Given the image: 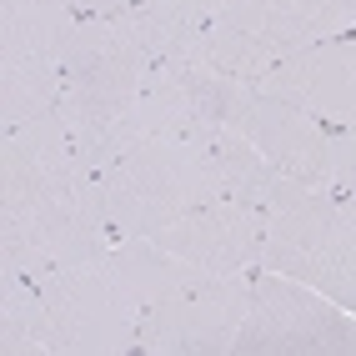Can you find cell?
I'll list each match as a JSON object with an SVG mask.
<instances>
[{"mask_svg": "<svg viewBox=\"0 0 356 356\" xmlns=\"http://www.w3.org/2000/svg\"><path fill=\"white\" fill-rule=\"evenodd\" d=\"M261 271L306 281L356 316V211L326 186L276 176L261 201Z\"/></svg>", "mask_w": 356, "mask_h": 356, "instance_id": "obj_1", "label": "cell"}, {"mask_svg": "<svg viewBox=\"0 0 356 356\" xmlns=\"http://www.w3.org/2000/svg\"><path fill=\"white\" fill-rule=\"evenodd\" d=\"M146 70L131 15H81L60 51V115L70 126H111L140 96Z\"/></svg>", "mask_w": 356, "mask_h": 356, "instance_id": "obj_2", "label": "cell"}, {"mask_svg": "<svg viewBox=\"0 0 356 356\" xmlns=\"http://www.w3.org/2000/svg\"><path fill=\"white\" fill-rule=\"evenodd\" d=\"M236 356H356V316L306 281L256 271Z\"/></svg>", "mask_w": 356, "mask_h": 356, "instance_id": "obj_3", "label": "cell"}, {"mask_svg": "<svg viewBox=\"0 0 356 356\" xmlns=\"http://www.w3.org/2000/svg\"><path fill=\"white\" fill-rule=\"evenodd\" d=\"M45 312H51L56 356H126L136 351V331L146 306L115 271V261L60 266L45 281Z\"/></svg>", "mask_w": 356, "mask_h": 356, "instance_id": "obj_4", "label": "cell"}, {"mask_svg": "<svg viewBox=\"0 0 356 356\" xmlns=\"http://www.w3.org/2000/svg\"><path fill=\"white\" fill-rule=\"evenodd\" d=\"M251 312V276L216 271L165 306L140 316L136 351L140 356H236V337Z\"/></svg>", "mask_w": 356, "mask_h": 356, "instance_id": "obj_5", "label": "cell"}, {"mask_svg": "<svg viewBox=\"0 0 356 356\" xmlns=\"http://www.w3.org/2000/svg\"><path fill=\"white\" fill-rule=\"evenodd\" d=\"M156 241L206 271L256 276L261 271V206H246V201L196 206L186 216H176L171 226H161Z\"/></svg>", "mask_w": 356, "mask_h": 356, "instance_id": "obj_6", "label": "cell"}, {"mask_svg": "<svg viewBox=\"0 0 356 356\" xmlns=\"http://www.w3.org/2000/svg\"><path fill=\"white\" fill-rule=\"evenodd\" d=\"M256 90H271V96L312 111L326 126H356V40L337 35L306 45L281 60Z\"/></svg>", "mask_w": 356, "mask_h": 356, "instance_id": "obj_7", "label": "cell"}, {"mask_svg": "<svg viewBox=\"0 0 356 356\" xmlns=\"http://www.w3.org/2000/svg\"><path fill=\"white\" fill-rule=\"evenodd\" d=\"M241 136L276 165L281 176L306 181V186L321 181V161H326L331 126L316 121L312 111L281 101V96H271V90H256L251 106H246V115H241Z\"/></svg>", "mask_w": 356, "mask_h": 356, "instance_id": "obj_8", "label": "cell"}, {"mask_svg": "<svg viewBox=\"0 0 356 356\" xmlns=\"http://www.w3.org/2000/svg\"><path fill=\"white\" fill-rule=\"evenodd\" d=\"M81 26L76 0H0V65H51Z\"/></svg>", "mask_w": 356, "mask_h": 356, "instance_id": "obj_9", "label": "cell"}, {"mask_svg": "<svg viewBox=\"0 0 356 356\" xmlns=\"http://www.w3.org/2000/svg\"><path fill=\"white\" fill-rule=\"evenodd\" d=\"M111 261H115V271L126 276V286L140 296V306H146V312H151V306L176 301V296H186V291H196L201 281L216 276V271L196 266V261L165 251L156 236H131V241H115Z\"/></svg>", "mask_w": 356, "mask_h": 356, "instance_id": "obj_10", "label": "cell"}, {"mask_svg": "<svg viewBox=\"0 0 356 356\" xmlns=\"http://www.w3.org/2000/svg\"><path fill=\"white\" fill-rule=\"evenodd\" d=\"M0 346L10 356H56L51 312L35 281L0 276Z\"/></svg>", "mask_w": 356, "mask_h": 356, "instance_id": "obj_11", "label": "cell"}, {"mask_svg": "<svg viewBox=\"0 0 356 356\" xmlns=\"http://www.w3.org/2000/svg\"><path fill=\"white\" fill-rule=\"evenodd\" d=\"M191 6H201V10H206V15H211V20H216V15H221V10H226V6H231V0H191Z\"/></svg>", "mask_w": 356, "mask_h": 356, "instance_id": "obj_12", "label": "cell"}, {"mask_svg": "<svg viewBox=\"0 0 356 356\" xmlns=\"http://www.w3.org/2000/svg\"><path fill=\"white\" fill-rule=\"evenodd\" d=\"M341 201H346V206L356 211V181H351V186H346V191H341Z\"/></svg>", "mask_w": 356, "mask_h": 356, "instance_id": "obj_13", "label": "cell"}, {"mask_svg": "<svg viewBox=\"0 0 356 356\" xmlns=\"http://www.w3.org/2000/svg\"><path fill=\"white\" fill-rule=\"evenodd\" d=\"M351 40H356V31H351Z\"/></svg>", "mask_w": 356, "mask_h": 356, "instance_id": "obj_14", "label": "cell"}]
</instances>
